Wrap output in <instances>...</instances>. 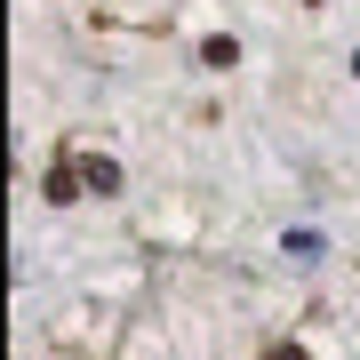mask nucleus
<instances>
[{
  "label": "nucleus",
  "instance_id": "nucleus-1",
  "mask_svg": "<svg viewBox=\"0 0 360 360\" xmlns=\"http://www.w3.org/2000/svg\"><path fill=\"white\" fill-rule=\"evenodd\" d=\"M80 184H89V193H120V160H80Z\"/></svg>",
  "mask_w": 360,
  "mask_h": 360
},
{
  "label": "nucleus",
  "instance_id": "nucleus-3",
  "mask_svg": "<svg viewBox=\"0 0 360 360\" xmlns=\"http://www.w3.org/2000/svg\"><path fill=\"white\" fill-rule=\"evenodd\" d=\"M352 72H360V56H352Z\"/></svg>",
  "mask_w": 360,
  "mask_h": 360
},
{
  "label": "nucleus",
  "instance_id": "nucleus-2",
  "mask_svg": "<svg viewBox=\"0 0 360 360\" xmlns=\"http://www.w3.org/2000/svg\"><path fill=\"white\" fill-rule=\"evenodd\" d=\"M264 360H304V345H272V352H264Z\"/></svg>",
  "mask_w": 360,
  "mask_h": 360
}]
</instances>
